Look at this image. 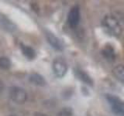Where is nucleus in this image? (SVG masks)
<instances>
[{
  "label": "nucleus",
  "instance_id": "ddd939ff",
  "mask_svg": "<svg viewBox=\"0 0 124 116\" xmlns=\"http://www.w3.org/2000/svg\"><path fill=\"white\" fill-rule=\"evenodd\" d=\"M11 67V61L6 57H0V67L3 70H9Z\"/></svg>",
  "mask_w": 124,
  "mask_h": 116
},
{
  "label": "nucleus",
  "instance_id": "39448f33",
  "mask_svg": "<svg viewBox=\"0 0 124 116\" xmlns=\"http://www.w3.org/2000/svg\"><path fill=\"white\" fill-rule=\"evenodd\" d=\"M80 21V8L78 6H73L68 15V22L70 26L75 27Z\"/></svg>",
  "mask_w": 124,
  "mask_h": 116
},
{
  "label": "nucleus",
  "instance_id": "0eeeda50",
  "mask_svg": "<svg viewBox=\"0 0 124 116\" xmlns=\"http://www.w3.org/2000/svg\"><path fill=\"white\" fill-rule=\"evenodd\" d=\"M0 26L8 32L13 33L16 29V26L14 23L2 13H0Z\"/></svg>",
  "mask_w": 124,
  "mask_h": 116
},
{
  "label": "nucleus",
  "instance_id": "f257e3e1",
  "mask_svg": "<svg viewBox=\"0 0 124 116\" xmlns=\"http://www.w3.org/2000/svg\"><path fill=\"white\" fill-rule=\"evenodd\" d=\"M102 25L108 32L114 36H118L122 33V27L118 19L113 15H106L103 19Z\"/></svg>",
  "mask_w": 124,
  "mask_h": 116
},
{
  "label": "nucleus",
  "instance_id": "2eb2a0df",
  "mask_svg": "<svg viewBox=\"0 0 124 116\" xmlns=\"http://www.w3.org/2000/svg\"><path fill=\"white\" fill-rule=\"evenodd\" d=\"M33 116H47V115L44 113H41V112H35Z\"/></svg>",
  "mask_w": 124,
  "mask_h": 116
},
{
  "label": "nucleus",
  "instance_id": "6e6552de",
  "mask_svg": "<svg viewBox=\"0 0 124 116\" xmlns=\"http://www.w3.org/2000/svg\"><path fill=\"white\" fill-rule=\"evenodd\" d=\"M29 80L30 83H32L34 85H37V86L44 87L46 85V80L44 77L37 73H31L29 76Z\"/></svg>",
  "mask_w": 124,
  "mask_h": 116
},
{
  "label": "nucleus",
  "instance_id": "20e7f679",
  "mask_svg": "<svg viewBox=\"0 0 124 116\" xmlns=\"http://www.w3.org/2000/svg\"><path fill=\"white\" fill-rule=\"evenodd\" d=\"M52 68L54 75L57 77H63L68 71V66L66 62L61 57L55 58L53 61Z\"/></svg>",
  "mask_w": 124,
  "mask_h": 116
},
{
  "label": "nucleus",
  "instance_id": "7ed1b4c3",
  "mask_svg": "<svg viewBox=\"0 0 124 116\" xmlns=\"http://www.w3.org/2000/svg\"><path fill=\"white\" fill-rule=\"evenodd\" d=\"M9 95L10 99L17 104H23L26 102L28 95L26 91L21 87L13 86L9 88Z\"/></svg>",
  "mask_w": 124,
  "mask_h": 116
},
{
  "label": "nucleus",
  "instance_id": "f03ea898",
  "mask_svg": "<svg viewBox=\"0 0 124 116\" xmlns=\"http://www.w3.org/2000/svg\"><path fill=\"white\" fill-rule=\"evenodd\" d=\"M106 100L110 104L111 110L117 116H124V102L118 97L112 94L106 95Z\"/></svg>",
  "mask_w": 124,
  "mask_h": 116
},
{
  "label": "nucleus",
  "instance_id": "9d476101",
  "mask_svg": "<svg viewBox=\"0 0 124 116\" xmlns=\"http://www.w3.org/2000/svg\"><path fill=\"white\" fill-rule=\"evenodd\" d=\"M75 76L78 78L80 80L83 81L84 83L89 84V85H92L93 84V80L90 77L87 73H85V71H81V70L79 69H76L75 71Z\"/></svg>",
  "mask_w": 124,
  "mask_h": 116
},
{
  "label": "nucleus",
  "instance_id": "f8f14e48",
  "mask_svg": "<svg viewBox=\"0 0 124 116\" xmlns=\"http://www.w3.org/2000/svg\"><path fill=\"white\" fill-rule=\"evenodd\" d=\"M102 55L104 56L105 58H106L108 60H114L115 58V53H114V50L110 46H106L102 50Z\"/></svg>",
  "mask_w": 124,
  "mask_h": 116
},
{
  "label": "nucleus",
  "instance_id": "f3484780",
  "mask_svg": "<svg viewBox=\"0 0 124 116\" xmlns=\"http://www.w3.org/2000/svg\"><path fill=\"white\" fill-rule=\"evenodd\" d=\"M9 116H18V115H11Z\"/></svg>",
  "mask_w": 124,
  "mask_h": 116
},
{
  "label": "nucleus",
  "instance_id": "dca6fc26",
  "mask_svg": "<svg viewBox=\"0 0 124 116\" xmlns=\"http://www.w3.org/2000/svg\"><path fill=\"white\" fill-rule=\"evenodd\" d=\"M3 88H4V84L2 82V80H0V93H1L3 90Z\"/></svg>",
  "mask_w": 124,
  "mask_h": 116
},
{
  "label": "nucleus",
  "instance_id": "1a4fd4ad",
  "mask_svg": "<svg viewBox=\"0 0 124 116\" xmlns=\"http://www.w3.org/2000/svg\"><path fill=\"white\" fill-rule=\"evenodd\" d=\"M20 49L23 55L29 60H33L36 57V51L31 46L20 44Z\"/></svg>",
  "mask_w": 124,
  "mask_h": 116
},
{
  "label": "nucleus",
  "instance_id": "4468645a",
  "mask_svg": "<svg viewBox=\"0 0 124 116\" xmlns=\"http://www.w3.org/2000/svg\"><path fill=\"white\" fill-rule=\"evenodd\" d=\"M72 115H73V113H72V111L71 108H65L58 112L57 116H72Z\"/></svg>",
  "mask_w": 124,
  "mask_h": 116
},
{
  "label": "nucleus",
  "instance_id": "423d86ee",
  "mask_svg": "<svg viewBox=\"0 0 124 116\" xmlns=\"http://www.w3.org/2000/svg\"><path fill=\"white\" fill-rule=\"evenodd\" d=\"M46 39L48 44L56 50H63V44L59 38H57L55 35L50 31H46L45 33Z\"/></svg>",
  "mask_w": 124,
  "mask_h": 116
},
{
  "label": "nucleus",
  "instance_id": "9b49d317",
  "mask_svg": "<svg viewBox=\"0 0 124 116\" xmlns=\"http://www.w3.org/2000/svg\"><path fill=\"white\" fill-rule=\"evenodd\" d=\"M112 73L119 80L124 83V65L119 64L116 66L112 70Z\"/></svg>",
  "mask_w": 124,
  "mask_h": 116
}]
</instances>
